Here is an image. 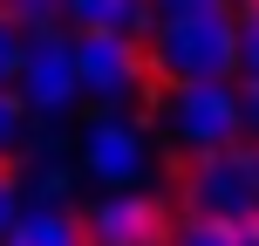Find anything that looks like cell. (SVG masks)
<instances>
[{
  "label": "cell",
  "instance_id": "6da1fadb",
  "mask_svg": "<svg viewBox=\"0 0 259 246\" xmlns=\"http://www.w3.org/2000/svg\"><path fill=\"white\" fill-rule=\"evenodd\" d=\"M143 68H150V89L239 76V14L219 7V0H157Z\"/></svg>",
  "mask_w": 259,
  "mask_h": 246
},
{
  "label": "cell",
  "instance_id": "7a4b0ae2",
  "mask_svg": "<svg viewBox=\"0 0 259 246\" xmlns=\"http://www.w3.org/2000/svg\"><path fill=\"white\" fill-rule=\"evenodd\" d=\"M150 137L164 144L178 164L191 157H211L225 144H239V82H178V89H157V117H150Z\"/></svg>",
  "mask_w": 259,
  "mask_h": 246
},
{
  "label": "cell",
  "instance_id": "3957f363",
  "mask_svg": "<svg viewBox=\"0 0 259 246\" xmlns=\"http://www.w3.org/2000/svg\"><path fill=\"white\" fill-rule=\"evenodd\" d=\"M178 185H184V205L205 212V219H259V144H225L211 157H191L178 164Z\"/></svg>",
  "mask_w": 259,
  "mask_h": 246
},
{
  "label": "cell",
  "instance_id": "277c9868",
  "mask_svg": "<svg viewBox=\"0 0 259 246\" xmlns=\"http://www.w3.org/2000/svg\"><path fill=\"white\" fill-rule=\"evenodd\" d=\"M82 171L103 192H150L157 178V137L130 117H96L82 137Z\"/></svg>",
  "mask_w": 259,
  "mask_h": 246
},
{
  "label": "cell",
  "instance_id": "5b68a950",
  "mask_svg": "<svg viewBox=\"0 0 259 246\" xmlns=\"http://www.w3.org/2000/svg\"><path fill=\"white\" fill-rule=\"evenodd\" d=\"M21 96L34 117H68L82 103V76H75V34L62 21L55 27H34L27 41V68H21Z\"/></svg>",
  "mask_w": 259,
  "mask_h": 246
},
{
  "label": "cell",
  "instance_id": "8992f818",
  "mask_svg": "<svg viewBox=\"0 0 259 246\" xmlns=\"http://www.w3.org/2000/svg\"><path fill=\"white\" fill-rule=\"evenodd\" d=\"M75 76H82V103H123L150 68H143V41L103 34V27H75Z\"/></svg>",
  "mask_w": 259,
  "mask_h": 246
},
{
  "label": "cell",
  "instance_id": "52a82bcc",
  "mask_svg": "<svg viewBox=\"0 0 259 246\" xmlns=\"http://www.w3.org/2000/svg\"><path fill=\"white\" fill-rule=\"evenodd\" d=\"M89 246H170V212L157 192H103L82 212Z\"/></svg>",
  "mask_w": 259,
  "mask_h": 246
},
{
  "label": "cell",
  "instance_id": "ba28073f",
  "mask_svg": "<svg viewBox=\"0 0 259 246\" xmlns=\"http://www.w3.org/2000/svg\"><path fill=\"white\" fill-rule=\"evenodd\" d=\"M62 21L68 27H103V34H123V41H150L157 0H62Z\"/></svg>",
  "mask_w": 259,
  "mask_h": 246
},
{
  "label": "cell",
  "instance_id": "9c48e42d",
  "mask_svg": "<svg viewBox=\"0 0 259 246\" xmlns=\"http://www.w3.org/2000/svg\"><path fill=\"white\" fill-rule=\"evenodd\" d=\"M7 246H89V233H82V219L68 205H41V198H27L21 226L7 233Z\"/></svg>",
  "mask_w": 259,
  "mask_h": 246
},
{
  "label": "cell",
  "instance_id": "30bf717a",
  "mask_svg": "<svg viewBox=\"0 0 259 246\" xmlns=\"http://www.w3.org/2000/svg\"><path fill=\"white\" fill-rule=\"evenodd\" d=\"M170 246H239V226L232 219H205V212H184V219H170Z\"/></svg>",
  "mask_w": 259,
  "mask_h": 246
},
{
  "label": "cell",
  "instance_id": "8fae6325",
  "mask_svg": "<svg viewBox=\"0 0 259 246\" xmlns=\"http://www.w3.org/2000/svg\"><path fill=\"white\" fill-rule=\"evenodd\" d=\"M27 41H34V27H21L14 14H0V89H21V68H27Z\"/></svg>",
  "mask_w": 259,
  "mask_h": 246
},
{
  "label": "cell",
  "instance_id": "7c38bea8",
  "mask_svg": "<svg viewBox=\"0 0 259 246\" xmlns=\"http://www.w3.org/2000/svg\"><path fill=\"white\" fill-rule=\"evenodd\" d=\"M27 130H34V110H27L21 89H0V157H14L27 144Z\"/></svg>",
  "mask_w": 259,
  "mask_h": 246
},
{
  "label": "cell",
  "instance_id": "4fadbf2b",
  "mask_svg": "<svg viewBox=\"0 0 259 246\" xmlns=\"http://www.w3.org/2000/svg\"><path fill=\"white\" fill-rule=\"evenodd\" d=\"M239 82H259V7L239 14Z\"/></svg>",
  "mask_w": 259,
  "mask_h": 246
},
{
  "label": "cell",
  "instance_id": "5bb4252c",
  "mask_svg": "<svg viewBox=\"0 0 259 246\" xmlns=\"http://www.w3.org/2000/svg\"><path fill=\"white\" fill-rule=\"evenodd\" d=\"M0 14H14L21 27H55L62 21V0H0Z\"/></svg>",
  "mask_w": 259,
  "mask_h": 246
},
{
  "label": "cell",
  "instance_id": "9a60e30c",
  "mask_svg": "<svg viewBox=\"0 0 259 246\" xmlns=\"http://www.w3.org/2000/svg\"><path fill=\"white\" fill-rule=\"evenodd\" d=\"M68 192H75V171H68V164H41L34 171V198H41V205H62Z\"/></svg>",
  "mask_w": 259,
  "mask_h": 246
},
{
  "label": "cell",
  "instance_id": "2e32d148",
  "mask_svg": "<svg viewBox=\"0 0 259 246\" xmlns=\"http://www.w3.org/2000/svg\"><path fill=\"white\" fill-rule=\"evenodd\" d=\"M21 212H27V192H21V178L7 171V178H0V239L21 226Z\"/></svg>",
  "mask_w": 259,
  "mask_h": 246
},
{
  "label": "cell",
  "instance_id": "e0dca14e",
  "mask_svg": "<svg viewBox=\"0 0 259 246\" xmlns=\"http://www.w3.org/2000/svg\"><path fill=\"white\" fill-rule=\"evenodd\" d=\"M239 130H246V144H259V82H239Z\"/></svg>",
  "mask_w": 259,
  "mask_h": 246
},
{
  "label": "cell",
  "instance_id": "ac0fdd59",
  "mask_svg": "<svg viewBox=\"0 0 259 246\" xmlns=\"http://www.w3.org/2000/svg\"><path fill=\"white\" fill-rule=\"evenodd\" d=\"M239 246H259V219H239Z\"/></svg>",
  "mask_w": 259,
  "mask_h": 246
},
{
  "label": "cell",
  "instance_id": "d6986e66",
  "mask_svg": "<svg viewBox=\"0 0 259 246\" xmlns=\"http://www.w3.org/2000/svg\"><path fill=\"white\" fill-rule=\"evenodd\" d=\"M219 7H232V14H246V7H259V0H219Z\"/></svg>",
  "mask_w": 259,
  "mask_h": 246
},
{
  "label": "cell",
  "instance_id": "ffe728a7",
  "mask_svg": "<svg viewBox=\"0 0 259 246\" xmlns=\"http://www.w3.org/2000/svg\"><path fill=\"white\" fill-rule=\"evenodd\" d=\"M7 171H14V157H0V178H7Z\"/></svg>",
  "mask_w": 259,
  "mask_h": 246
},
{
  "label": "cell",
  "instance_id": "44dd1931",
  "mask_svg": "<svg viewBox=\"0 0 259 246\" xmlns=\"http://www.w3.org/2000/svg\"><path fill=\"white\" fill-rule=\"evenodd\" d=\"M0 246H7V239H0Z\"/></svg>",
  "mask_w": 259,
  "mask_h": 246
}]
</instances>
